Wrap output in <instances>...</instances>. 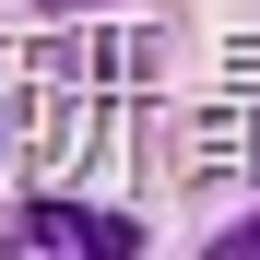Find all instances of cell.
Returning <instances> with one entry per match:
<instances>
[{
    "instance_id": "1",
    "label": "cell",
    "mask_w": 260,
    "mask_h": 260,
    "mask_svg": "<svg viewBox=\"0 0 260 260\" xmlns=\"http://www.w3.org/2000/svg\"><path fill=\"white\" fill-rule=\"evenodd\" d=\"M0 260H142V225L95 213V201H36V213H12V248Z\"/></svg>"
},
{
    "instance_id": "3",
    "label": "cell",
    "mask_w": 260,
    "mask_h": 260,
    "mask_svg": "<svg viewBox=\"0 0 260 260\" xmlns=\"http://www.w3.org/2000/svg\"><path fill=\"white\" fill-rule=\"evenodd\" d=\"M48 12H83V0H48Z\"/></svg>"
},
{
    "instance_id": "2",
    "label": "cell",
    "mask_w": 260,
    "mask_h": 260,
    "mask_svg": "<svg viewBox=\"0 0 260 260\" xmlns=\"http://www.w3.org/2000/svg\"><path fill=\"white\" fill-rule=\"evenodd\" d=\"M213 260H260V213H248V225H225V237H213Z\"/></svg>"
}]
</instances>
